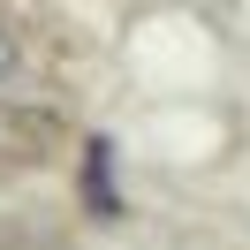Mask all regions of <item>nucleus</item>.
Returning a JSON list of instances; mask_svg holds the SVG:
<instances>
[{
	"label": "nucleus",
	"instance_id": "f257e3e1",
	"mask_svg": "<svg viewBox=\"0 0 250 250\" xmlns=\"http://www.w3.org/2000/svg\"><path fill=\"white\" fill-rule=\"evenodd\" d=\"M83 152H91V159H83V189H91V205H99V212H122V205H114V182H106V167H114V144H106V137H91Z\"/></svg>",
	"mask_w": 250,
	"mask_h": 250
},
{
	"label": "nucleus",
	"instance_id": "f03ea898",
	"mask_svg": "<svg viewBox=\"0 0 250 250\" xmlns=\"http://www.w3.org/2000/svg\"><path fill=\"white\" fill-rule=\"evenodd\" d=\"M8 68H16V46H8V38H0V76H8Z\"/></svg>",
	"mask_w": 250,
	"mask_h": 250
}]
</instances>
